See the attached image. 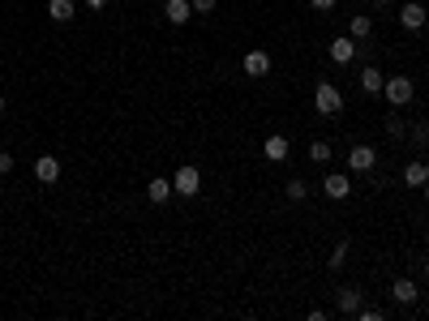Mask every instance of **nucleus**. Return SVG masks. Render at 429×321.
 Returning <instances> with one entry per match:
<instances>
[{
    "label": "nucleus",
    "mask_w": 429,
    "mask_h": 321,
    "mask_svg": "<svg viewBox=\"0 0 429 321\" xmlns=\"http://www.w3.org/2000/svg\"><path fill=\"white\" fill-rule=\"evenodd\" d=\"M313 103H318V116H344V94L335 90V82H318Z\"/></svg>",
    "instance_id": "obj_1"
},
{
    "label": "nucleus",
    "mask_w": 429,
    "mask_h": 321,
    "mask_svg": "<svg viewBox=\"0 0 429 321\" xmlns=\"http://www.w3.org/2000/svg\"><path fill=\"white\" fill-rule=\"evenodd\" d=\"M382 94H387V103H391V107H408V103L416 99V86H412V77H404V73H395V77H387V86H382Z\"/></svg>",
    "instance_id": "obj_2"
},
{
    "label": "nucleus",
    "mask_w": 429,
    "mask_h": 321,
    "mask_svg": "<svg viewBox=\"0 0 429 321\" xmlns=\"http://www.w3.org/2000/svg\"><path fill=\"white\" fill-rule=\"evenodd\" d=\"M198 189H202V172H198L193 163L176 168V176H172V193H181V197H198Z\"/></svg>",
    "instance_id": "obj_3"
},
{
    "label": "nucleus",
    "mask_w": 429,
    "mask_h": 321,
    "mask_svg": "<svg viewBox=\"0 0 429 321\" xmlns=\"http://www.w3.org/2000/svg\"><path fill=\"white\" fill-rule=\"evenodd\" d=\"M373 168H378V150H373V146H352L348 150V172H373Z\"/></svg>",
    "instance_id": "obj_4"
},
{
    "label": "nucleus",
    "mask_w": 429,
    "mask_h": 321,
    "mask_svg": "<svg viewBox=\"0 0 429 321\" xmlns=\"http://www.w3.org/2000/svg\"><path fill=\"white\" fill-rule=\"evenodd\" d=\"M35 180L39 184H56L61 180V158L56 154H39L35 158Z\"/></svg>",
    "instance_id": "obj_5"
},
{
    "label": "nucleus",
    "mask_w": 429,
    "mask_h": 321,
    "mask_svg": "<svg viewBox=\"0 0 429 321\" xmlns=\"http://www.w3.org/2000/svg\"><path fill=\"white\" fill-rule=\"evenodd\" d=\"M241 69H245L249 77H266V73H271V56H266L262 47H249L245 61H241Z\"/></svg>",
    "instance_id": "obj_6"
},
{
    "label": "nucleus",
    "mask_w": 429,
    "mask_h": 321,
    "mask_svg": "<svg viewBox=\"0 0 429 321\" xmlns=\"http://www.w3.org/2000/svg\"><path fill=\"white\" fill-rule=\"evenodd\" d=\"M327 51H331V61H335V65H352V56H356L361 47H356V39H352V34H339V39H331V47H327Z\"/></svg>",
    "instance_id": "obj_7"
},
{
    "label": "nucleus",
    "mask_w": 429,
    "mask_h": 321,
    "mask_svg": "<svg viewBox=\"0 0 429 321\" xmlns=\"http://www.w3.org/2000/svg\"><path fill=\"white\" fill-rule=\"evenodd\" d=\"M262 154L271 158V163H284V158L292 154V146H288V137H284V133H271V137L262 141Z\"/></svg>",
    "instance_id": "obj_8"
},
{
    "label": "nucleus",
    "mask_w": 429,
    "mask_h": 321,
    "mask_svg": "<svg viewBox=\"0 0 429 321\" xmlns=\"http://www.w3.org/2000/svg\"><path fill=\"white\" fill-rule=\"evenodd\" d=\"M322 189H327V197H335V201H344V197L352 193V176H348V172H331L327 180H322Z\"/></svg>",
    "instance_id": "obj_9"
},
{
    "label": "nucleus",
    "mask_w": 429,
    "mask_h": 321,
    "mask_svg": "<svg viewBox=\"0 0 429 321\" xmlns=\"http://www.w3.org/2000/svg\"><path fill=\"white\" fill-rule=\"evenodd\" d=\"M365 304V296H361V287H339V296H335V308L344 313V317H356V308Z\"/></svg>",
    "instance_id": "obj_10"
},
{
    "label": "nucleus",
    "mask_w": 429,
    "mask_h": 321,
    "mask_svg": "<svg viewBox=\"0 0 429 321\" xmlns=\"http://www.w3.org/2000/svg\"><path fill=\"white\" fill-rule=\"evenodd\" d=\"M164 18H168L172 26H185V22L193 18V0H168V5H164Z\"/></svg>",
    "instance_id": "obj_11"
},
{
    "label": "nucleus",
    "mask_w": 429,
    "mask_h": 321,
    "mask_svg": "<svg viewBox=\"0 0 429 321\" xmlns=\"http://www.w3.org/2000/svg\"><path fill=\"white\" fill-rule=\"evenodd\" d=\"M382 86H387V77H382L378 65H365V69H361V90H365V94H382Z\"/></svg>",
    "instance_id": "obj_12"
},
{
    "label": "nucleus",
    "mask_w": 429,
    "mask_h": 321,
    "mask_svg": "<svg viewBox=\"0 0 429 321\" xmlns=\"http://www.w3.org/2000/svg\"><path fill=\"white\" fill-rule=\"evenodd\" d=\"M425 18H429V13H425L421 5H399V26H404V30H421Z\"/></svg>",
    "instance_id": "obj_13"
},
{
    "label": "nucleus",
    "mask_w": 429,
    "mask_h": 321,
    "mask_svg": "<svg viewBox=\"0 0 429 321\" xmlns=\"http://www.w3.org/2000/svg\"><path fill=\"white\" fill-rule=\"evenodd\" d=\"M391 296H395L399 304H416V300H421V287H416L412 279H395V283H391Z\"/></svg>",
    "instance_id": "obj_14"
},
{
    "label": "nucleus",
    "mask_w": 429,
    "mask_h": 321,
    "mask_svg": "<svg viewBox=\"0 0 429 321\" xmlns=\"http://www.w3.org/2000/svg\"><path fill=\"white\" fill-rule=\"evenodd\" d=\"M47 18L52 22H73L78 18V5H73V0H47Z\"/></svg>",
    "instance_id": "obj_15"
},
{
    "label": "nucleus",
    "mask_w": 429,
    "mask_h": 321,
    "mask_svg": "<svg viewBox=\"0 0 429 321\" xmlns=\"http://www.w3.org/2000/svg\"><path fill=\"white\" fill-rule=\"evenodd\" d=\"M172 197V180H164V176H155L150 184H146V201H155V206H164Z\"/></svg>",
    "instance_id": "obj_16"
},
{
    "label": "nucleus",
    "mask_w": 429,
    "mask_h": 321,
    "mask_svg": "<svg viewBox=\"0 0 429 321\" xmlns=\"http://www.w3.org/2000/svg\"><path fill=\"white\" fill-rule=\"evenodd\" d=\"M425 180H429V163H408L404 168V184L408 189H425Z\"/></svg>",
    "instance_id": "obj_17"
},
{
    "label": "nucleus",
    "mask_w": 429,
    "mask_h": 321,
    "mask_svg": "<svg viewBox=\"0 0 429 321\" xmlns=\"http://www.w3.org/2000/svg\"><path fill=\"white\" fill-rule=\"evenodd\" d=\"M348 34H352L356 43H365V39L373 34V18H369V13H356V18H352V26H348Z\"/></svg>",
    "instance_id": "obj_18"
},
{
    "label": "nucleus",
    "mask_w": 429,
    "mask_h": 321,
    "mask_svg": "<svg viewBox=\"0 0 429 321\" xmlns=\"http://www.w3.org/2000/svg\"><path fill=\"white\" fill-rule=\"evenodd\" d=\"M327 158H331L327 141H309V163H327Z\"/></svg>",
    "instance_id": "obj_19"
},
{
    "label": "nucleus",
    "mask_w": 429,
    "mask_h": 321,
    "mask_svg": "<svg viewBox=\"0 0 429 321\" xmlns=\"http://www.w3.org/2000/svg\"><path fill=\"white\" fill-rule=\"evenodd\" d=\"M348 253H352V244H348V240H339V244L331 248V270H339V265L348 261Z\"/></svg>",
    "instance_id": "obj_20"
},
{
    "label": "nucleus",
    "mask_w": 429,
    "mask_h": 321,
    "mask_svg": "<svg viewBox=\"0 0 429 321\" xmlns=\"http://www.w3.org/2000/svg\"><path fill=\"white\" fill-rule=\"evenodd\" d=\"M284 193H288V201H305V197H309V184H305V180H288Z\"/></svg>",
    "instance_id": "obj_21"
},
{
    "label": "nucleus",
    "mask_w": 429,
    "mask_h": 321,
    "mask_svg": "<svg viewBox=\"0 0 429 321\" xmlns=\"http://www.w3.org/2000/svg\"><path fill=\"white\" fill-rule=\"evenodd\" d=\"M9 172H13V154L0 150V176H9Z\"/></svg>",
    "instance_id": "obj_22"
},
{
    "label": "nucleus",
    "mask_w": 429,
    "mask_h": 321,
    "mask_svg": "<svg viewBox=\"0 0 429 321\" xmlns=\"http://www.w3.org/2000/svg\"><path fill=\"white\" fill-rule=\"evenodd\" d=\"M309 5H313L318 13H331V9H335V0H309Z\"/></svg>",
    "instance_id": "obj_23"
},
{
    "label": "nucleus",
    "mask_w": 429,
    "mask_h": 321,
    "mask_svg": "<svg viewBox=\"0 0 429 321\" xmlns=\"http://www.w3.org/2000/svg\"><path fill=\"white\" fill-rule=\"evenodd\" d=\"M214 9V0H193V13H210Z\"/></svg>",
    "instance_id": "obj_24"
},
{
    "label": "nucleus",
    "mask_w": 429,
    "mask_h": 321,
    "mask_svg": "<svg viewBox=\"0 0 429 321\" xmlns=\"http://www.w3.org/2000/svg\"><path fill=\"white\" fill-rule=\"evenodd\" d=\"M369 5H373V9H391V5H395V0H369Z\"/></svg>",
    "instance_id": "obj_25"
},
{
    "label": "nucleus",
    "mask_w": 429,
    "mask_h": 321,
    "mask_svg": "<svg viewBox=\"0 0 429 321\" xmlns=\"http://www.w3.org/2000/svg\"><path fill=\"white\" fill-rule=\"evenodd\" d=\"M107 5V0H86V9H103Z\"/></svg>",
    "instance_id": "obj_26"
},
{
    "label": "nucleus",
    "mask_w": 429,
    "mask_h": 321,
    "mask_svg": "<svg viewBox=\"0 0 429 321\" xmlns=\"http://www.w3.org/2000/svg\"><path fill=\"white\" fill-rule=\"evenodd\" d=\"M425 201H429V180H425Z\"/></svg>",
    "instance_id": "obj_27"
},
{
    "label": "nucleus",
    "mask_w": 429,
    "mask_h": 321,
    "mask_svg": "<svg viewBox=\"0 0 429 321\" xmlns=\"http://www.w3.org/2000/svg\"><path fill=\"white\" fill-rule=\"evenodd\" d=\"M0 107H5V94H0Z\"/></svg>",
    "instance_id": "obj_28"
}]
</instances>
